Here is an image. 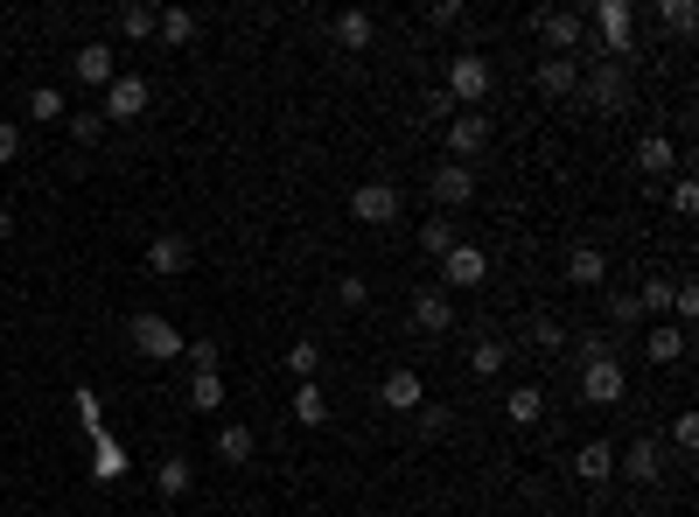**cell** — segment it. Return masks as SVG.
<instances>
[{"label":"cell","mask_w":699,"mask_h":517,"mask_svg":"<svg viewBox=\"0 0 699 517\" xmlns=\"http://www.w3.org/2000/svg\"><path fill=\"white\" fill-rule=\"evenodd\" d=\"M126 342H134V357H147V363H176L189 336L168 315H134V322H126Z\"/></svg>","instance_id":"obj_1"},{"label":"cell","mask_w":699,"mask_h":517,"mask_svg":"<svg viewBox=\"0 0 699 517\" xmlns=\"http://www.w3.org/2000/svg\"><path fill=\"white\" fill-rule=\"evenodd\" d=\"M595 35H601V64H622L636 49V8L630 0H601L595 8Z\"/></svg>","instance_id":"obj_2"},{"label":"cell","mask_w":699,"mask_h":517,"mask_svg":"<svg viewBox=\"0 0 699 517\" xmlns=\"http://www.w3.org/2000/svg\"><path fill=\"white\" fill-rule=\"evenodd\" d=\"M350 217H357V224H371V232H385V224H399V189H392L385 176L357 182V189H350Z\"/></svg>","instance_id":"obj_3"},{"label":"cell","mask_w":699,"mask_h":517,"mask_svg":"<svg viewBox=\"0 0 699 517\" xmlns=\"http://www.w3.org/2000/svg\"><path fill=\"white\" fill-rule=\"evenodd\" d=\"M532 29H539L545 56H574V49H580V35H588V14H574V8H539V14H532Z\"/></svg>","instance_id":"obj_4"},{"label":"cell","mask_w":699,"mask_h":517,"mask_svg":"<svg viewBox=\"0 0 699 517\" xmlns=\"http://www.w3.org/2000/svg\"><path fill=\"white\" fill-rule=\"evenodd\" d=\"M448 99H455L462 112H476V105L489 99V56H476V49H462L455 64H448Z\"/></svg>","instance_id":"obj_5"},{"label":"cell","mask_w":699,"mask_h":517,"mask_svg":"<svg viewBox=\"0 0 699 517\" xmlns=\"http://www.w3.org/2000/svg\"><path fill=\"white\" fill-rule=\"evenodd\" d=\"M622 392H630V378H622V350L580 363V398H588V406H616Z\"/></svg>","instance_id":"obj_6"},{"label":"cell","mask_w":699,"mask_h":517,"mask_svg":"<svg viewBox=\"0 0 699 517\" xmlns=\"http://www.w3.org/2000/svg\"><path fill=\"white\" fill-rule=\"evenodd\" d=\"M406 322H413V336H448V329H455V301H448V286H420L413 308H406Z\"/></svg>","instance_id":"obj_7"},{"label":"cell","mask_w":699,"mask_h":517,"mask_svg":"<svg viewBox=\"0 0 699 517\" xmlns=\"http://www.w3.org/2000/svg\"><path fill=\"white\" fill-rule=\"evenodd\" d=\"M147 99H155V85H147V78H126V70H120V78L105 85V105H99V112H105V126H112V120L126 126V120H140V112H147Z\"/></svg>","instance_id":"obj_8"},{"label":"cell","mask_w":699,"mask_h":517,"mask_svg":"<svg viewBox=\"0 0 699 517\" xmlns=\"http://www.w3.org/2000/svg\"><path fill=\"white\" fill-rule=\"evenodd\" d=\"M580 91H588V105L601 112V120H616V112L630 105V78H622V64H595Z\"/></svg>","instance_id":"obj_9"},{"label":"cell","mask_w":699,"mask_h":517,"mask_svg":"<svg viewBox=\"0 0 699 517\" xmlns=\"http://www.w3.org/2000/svg\"><path fill=\"white\" fill-rule=\"evenodd\" d=\"M70 78L91 85V91H105L112 78H120V49H112V43H84L78 56H70Z\"/></svg>","instance_id":"obj_10"},{"label":"cell","mask_w":699,"mask_h":517,"mask_svg":"<svg viewBox=\"0 0 699 517\" xmlns=\"http://www.w3.org/2000/svg\"><path fill=\"white\" fill-rule=\"evenodd\" d=\"M483 147H489V112H455V120H448V155L469 168Z\"/></svg>","instance_id":"obj_11"},{"label":"cell","mask_w":699,"mask_h":517,"mask_svg":"<svg viewBox=\"0 0 699 517\" xmlns=\"http://www.w3.org/2000/svg\"><path fill=\"white\" fill-rule=\"evenodd\" d=\"M483 273H489L483 245H455V252H441V280L433 286H483Z\"/></svg>","instance_id":"obj_12"},{"label":"cell","mask_w":699,"mask_h":517,"mask_svg":"<svg viewBox=\"0 0 699 517\" xmlns=\"http://www.w3.org/2000/svg\"><path fill=\"white\" fill-rule=\"evenodd\" d=\"M377 398H385L392 413H420V406H427V378L413 371V363H399V371H385V385H377Z\"/></svg>","instance_id":"obj_13"},{"label":"cell","mask_w":699,"mask_h":517,"mask_svg":"<svg viewBox=\"0 0 699 517\" xmlns=\"http://www.w3.org/2000/svg\"><path fill=\"white\" fill-rule=\"evenodd\" d=\"M616 469L630 475V483H657V475H665V448H657V434L651 440H630V448L616 454Z\"/></svg>","instance_id":"obj_14"},{"label":"cell","mask_w":699,"mask_h":517,"mask_svg":"<svg viewBox=\"0 0 699 517\" xmlns=\"http://www.w3.org/2000/svg\"><path fill=\"white\" fill-rule=\"evenodd\" d=\"M469 196H476V168H462V161L433 168V203H441V210H462Z\"/></svg>","instance_id":"obj_15"},{"label":"cell","mask_w":699,"mask_h":517,"mask_svg":"<svg viewBox=\"0 0 699 517\" xmlns=\"http://www.w3.org/2000/svg\"><path fill=\"white\" fill-rule=\"evenodd\" d=\"M329 35H336V49H350V56H364V49L377 43V22H371V14H364V8H343V14H336V22H329Z\"/></svg>","instance_id":"obj_16"},{"label":"cell","mask_w":699,"mask_h":517,"mask_svg":"<svg viewBox=\"0 0 699 517\" xmlns=\"http://www.w3.org/2000/svg\"><path fill=\"white\" fill-rule=\"evenodd\" d=\"M566 286H609V252L601 245H574L566 252Z\"/></svg>","instance_id":"obj_17"},{"label":"cell","mask_w":699,"mask_h":517,"mask_svg":"<svg viewBox=\"0 0 699 517\" xmlns=\"http://www.w3.org/2000/svg\"><path fill=\"white\" fill-rule=\"evenodd\" d=\"M182 266H189V238L182 232H161L155 245H147V273H155V280H176Z\"/></svg>","instance_id":"obj_18"},{"label":"cell","mask_w":699,"mask_h":517,"mask_svg":"<svg viewBox=\"0 0 699 517\" xmlns=\"http://www.w3.org/2000/svg\"><path fill=\"white\" fill-rule=\"evenodd\" d=\"M539 91H545V99H574V91H580V64H574V56H539Z\"/></svg>","instance_id":"obj_19"},{"label":"cell","mask_w":699,"mask_h":517,"mask_svg":"<svg viewBox=\"0 0 699 517\" xmlns=\"http://www.w3.org/2000/svg\"><path fill=\"white\" fill-rule=\"evenodd\" d=\"M574 475H580V483H609V475H616V440H580V448H574Z\"/></svg>","instance_id":"obj_20"},{"label":"cell","mask_w":699,"mask_h":517,"mask_svg":"<svg viewBox=\"0 0 699 517\" xmlns=\"http://www.w3.org/2000/svg\"><path fill=\"white\" fill-rule=\"evenodd\" d=\"M189 483H196V462H189V454H161L155 462V490L168 496V504H182Z\"/></svg>","instance_id":"obj_21"},{"label":"cell","mask_w":699,"mask_h":517,"mask_svg":"<svg viewBox=\"0 0 699 517\" xmlns=\"http://www.w3.org/2000/svg\"><path fill=\"white\" fill-rule=\"evenodd\" d=\"M644 357L651 363H678V357H686V329H678V322H651V329H644Z\"/></svg>","instance_id":"obj_22"},{"label":"cell","mask_w":699,"mask_h":517,"mask_svg":"<svg viewBox=\"0 0 699 517\" xmlns=\"http://www.w3.org/2000/svg\"><path fill=\"white\" fill-rule=\"evenodd\" d=\"M294 419H301V427H323V419H329V392L315 385V378L294 385Z\"/></svg>","instance_id":"obj_23"},{"label":"cell","mask_w":699,"mask_h":517,"mask_svg":"<svg viewBox=\"0 0 699 517\" xmlns=\"http://www.w3.org/2000/svg\"><path fill=\"white\" fill-rule=\"evenodd\" d=\"M636 168H644V176H665V168H678V147L665 133H644V141H636Z\"/></svg>","instance_id":"obj_24"},{"label":"cell","mask_w":699,"mask_h":517,"mask_svg":"<svg viewBox=\"0 0 699 517\" xmlns=\"http://www.w3.org/2000/svg\"><path fill=\"white\" fill-rule=\"evenodd\" d=\"M155 35H161L168 49H189V43H196V14H189V8H161V22H155Z\"/></svg>","instance_id":"obj_25"},{"label":"cell","mask_w":699,"mask_h":517,"mask_svg":"<svg viewBox=\"0 0 699 517\" xmlns=\"http://www.w3.org/2000/svg\"><path fill=\"white\" fill-rule=\"evenodd\" d=\"M259 454V440H252V427H224L217 434V462H232V469H245Z\"/></svg>","instance_id":"obj_26"},{"label":"cell","mask_w":699,"mask_h":517,"mask_svg":"<svg viewBox=\"0 0 699 517\" xmlns=\"http://www.w3.org/2000/svg\"><path fill=\"white\" fill-rule=\"evenodd\" d=\"M504 413H511L518 427H539V413H545V392H539V385H518L511 398H504Z\"/></svg>","instance_id":"obj_27"},{"label":"cell","mask_w":699,"mask_h":517,"mask_svg":"<svg viewBox=\"0 0 699 517\" xmlns=\"http://www.w3.org/2000/svg\"><path fill=\"white\" fill-rule=\"evenodd\" d=\"M91 448H99V454H91V475H99V483H120V475H126V454L112 448L105 434H91Z\"/></svg>","instance_id":"obj_28"},{"label":"cell","mask_w":699,"mask_h":517,"mask_svg":"<svg viewBox=\"0 0 699 517\" xmlns=\"http://www.w3.org/2000/svg\"><path fill=\"white\" fill-rule=\"evenodd\" d=\"M455 245H462V238H455V224H448V217H427V224H420V252H427V259L455 252Z\"/></svg>","instance_id":"obj_29"},{"label":"cell","mask_w":699,"mask_h":517,"mask_svg":"<svg viewBox=\"0 0 699 517\" xmlns=\"http://www.w3.org/2000/svg\"><path fill=\"white\" fill-rule=\"evenodd\" d=\"M189 406H196V413H217V406H224V378H217V371H196V378H189Z\"/></svg>","instance_id":"obj_30"},{"label":"cell","mask_w":699,"mask_h":517,"mask_svg":"<svg viewBox=\"0 0 699 517\" xmlns=\"http://www.w3.org/2000/svg\"><path fill=\"white\" fill-rule=\"evenodd\" d=\"M155 22H161V8H140V0H134V8H120V35H126V43H147Z\"/></svg>","instance_id":"obj_31"},{"label":"cell","mask_w":699,"mask_h":517,"mask_svg":"<svg viewBox=\"0 0 699 517\" xmlns=\"http://www.w3.org/2000/svg\"><path fill=\"white\" fill-rule=\"evenodd\" d=\"M504 363H511V350H504V342H476V350H469V371H476V378H497Z\"/></svg>","instance_id":"obj_32"},{"label":"cell","mask_w":699,"mask_h":517,"mask_svg":"<svg viewBox=\"0 0 699 517\" xmlns=\"http://www.w3.org/2000/svg\"><path fill=\"white\" fill-rule=\"evenodd\" d=\"M29 112H35V120L49 126V120H64L70 105H64V91H56V85H35V91H29Z\"/></svg>","instance_id":"obj_33"},{"label":"cell","mask_w":699,"mask_h":517,"mask_svg":"<svg viewBox=\"0 0 699 517\" xmlns=\"http://www.w3.org/2000/svg\"><path fill=\"white\" fill-rule=\"evenodd\" d=\"M288 363H294V378H315V371H323V342H315V336H301L294 350H288Z\"/></svg>","instance_id":"obj_34"},{"label":"cell","mask_w":699,"mask_h":517,"mask_svg":"<svg viewBox=\"0 0 699 517\" xmlns=\"http://www.w3.org/2000/svg\"><path fill=\"white\" fill-rule=\"evenodd\" d=\"M665 29L678 35V43H686V35L699 29V8H692V0H665Z\"/></svg>","instance_id":"obj_35"},{"label":"cell","mask_w":699,"mask_h":517,"mask_svg":"<svg viewBox=\"0 0 699 517\" xmlns=\"http://www.w3.org/2000/svg\"><path fill=\"white\" fill-rule=\"evenodd\" d=\"M672 315H678V329H692V315H699V286H692V280L672 286Z\"/></svg>","instance_id":"obj_36"},{"label":"cell","mask_w":699,"mask_h":517,"mask_svg":"<svg viewBox=\"0 0 699 517\" xmlns=\"http://www.w3.org/2000/svg\"><path fill=\"white\" fill-rule=\"evenodd\" d=\"M182 357L196 363V371H217V357H224V350H217V336H189V342H182Z\"/></svg>","instance_id":"obj_37"},{"label":"cell","mask_w":699,"mask_h":517,"mask_svg":"<svg viewBox=\"0 0 699 517\" xmlns=\"http://www.w3.org/2000/svg\"><path fill=\"white\" fill-rule=\"evenodd\" d=\"M609 322H616V329H636V322H644L636 294H622V286H616V294H609Z\"/></svg>","instance_id":"obj_38"},{"label":"cell","mask_w":699,"mask_h":517,"mask_svg":"<svg viewBox=\"0 0 699 517\" xmlns=\"http://www.w3.org/2000/svg\"><path fill=\"white\" fill-rule=\"evenodd\" d=\"M413 419H420V434H427V440L455 434V413H448V406H420V413H413Z\"/></svg>","instance_id":"obj_39"},{"label":"cell","mask_w":699,"mask_h":517,"mask_svg":"<svg viewBox=\"0 0 699 517\" xmlns=\"http://www.w3.org/2000/svg\"><path fill=\"white\" fill-rule=\"evenodd\" d=\"M336 301H343V308H364V301H371V280H364V273H343V280H336Z\"/></svg>","instance_id":"obj_40"},{"label":"cell","mask_w":699,"mask_h":517,"mask_svg":"<svg viewBox=\"0 0 699 517\" xmlns=\"http://www.w3.org/2000/svg\"><path fill=\"white\" fill-rule=\"evenodd\" d=\"M636 308H644V315H665V308H672V280H644V294H636Z\"/></svg>","instance_id":"obj_41"},{"label":"cell","mask_w":699,"mask_h":517,"mask_svg":"<svg viewBox=\"0 0 699 517\" xmlns=\"http://www.w3.org/2000/svg\"><path fill=\"white\" fill-rule=\"evenodd\" d=\"M78 419H84L91 434H105V406H99V392H91V385H78Z\"/></svg>","instance_id":"obj_42"},{"label":"cell","mask_w":699,"mask_h":517,"mask_svg":"<svg viewBox=\"0 0 699 517\" xmlns=\"http://www.w3.org/2000/svg\"><path fill=\"white\" fill-rule=\"evenodd\" d=\"M70 133H78V141L91 147V141H99V133H105V112H70Z\"/></svg>","instance_id":"obj_43"},{"label":"cell","mask_w":699,"mask_h":517,"mask_svg":"<svg viewBox=\"0 0 699 517\" xmlns=\"http://www.w3.org/2000/svg\"><path fill=\"white\" fill-rule=\"evenodd\" d=\"M672 210H678V217H692V210H699V182H692V176H678V189H672Z\"/></svg>","instance_id":"obj_44"},{"label":"cell","mask_w":699,"mask_h":517,"mask_svg":"<svg viewBox=\"0 0 699 517\" xmlns=\"http://www.w3.org/2000/svg\"><path fill=\"white\" fill-rule=\"evenodd\" d=\"M532 342H539V350H560V342H566V329H560L553 315H539V322H532Z\"/></svg>","instance_id":"obj_45"},{"label":"cell","mask_w":699,"mask_h":517,"mask_svg":"<svg viewBox=\"0 0 699 517\" xmlns=\"http://www.w3.org/2000/svg\"><path fill=\"white\" fill-rule=\"evenodd\" d=\"M462 22V8H455V0H441V8H427V29H455Z\"/></svg>","instance_id":"obj_46"},{"label":"cell","mask_w":699,"mask_h":517,"mask_svg":"<svg viewBox=\"0 0 699 517\" xmlns=\"http://www.w3.org/2000/svg\"><path fill=\"white\" fill-rule=\"evenodd\" d=\"M672 440H678V448H692V440H699V419L678 413V419H672Z\"/></svg>","instance_id":"obj_47"},{"label":"cell","mask_w":699,"mask_h":517,"mask_svg":"<svg viewBox=\"0 0 699 517\" xmlns=\"http://www.w3.org/2000/svg\"><path fill=\"white\" fill-rule=\"evenodd\" d=\"M14 155H22V126L0 120V161H14Z\"/></svg>","instance_id":"obj_48"},{"label":"cell","mask_w":699,"mask_h":517,"mask_svg":"<svg viewBox=\"0 0 699 517\" xmlns=\"http://www.w3.org/2000/svg\"><path fill=\"white\" fill-rule=\"evenodd\" d=\"M0 238H14V217H8V210H0Z\"/></svg>","instance_id":"obj_49"}]
</instances>
